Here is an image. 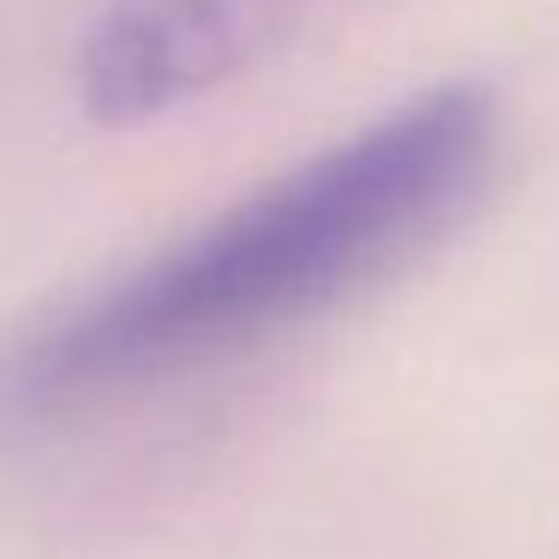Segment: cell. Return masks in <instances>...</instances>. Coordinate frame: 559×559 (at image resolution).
<instances>
[{"label": "cell", "instance_id": "6da1fadb", "mask_svg": "<svg viewBox=\"0 0 559 559\" xmlns=\"http://www.w3.org/2000/svg\"><path fill=\"white\" fill-rule=\"evenodd\" d=\"M487 151L481 91H427L43 325L0 391L25 409H73L319 313L433 235L481 181Z\"/></svg>", "mask_w": 559, "mask_h": 559}, {"label": "cell", "instance_id": "7a4b0ae2", "mask_svg": "<svg viewBox=\"0 0 559 559\" xmlns=\"http://www.w3.org/2000/svg\"><path fill=\"white\" fill-rule=\"evenodd\" d=\"M301 0H115L79 55L103 121H145L241 73L283 37Z\"/></svg>", "mask_w": 559, "mask_h": 559}]
</instances>
